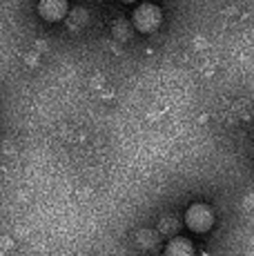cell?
I'll list each match as a JSON object with an SVG mask.
<instances>
[{"mask_svg":"<svg viewBox=\"0 0 254 256\" xmlns=\"http://www.w3.org/2000/svg\"><path fill=\"white\" fill-rule=\"evenodd\" d=\"M185 223H188V228L192 232L205 234L214 225V214L208 205H201V203L190 205L188 212H185Z\"/></svg>","mask_w":254,"mask_h":256,"instance_id":"7a4b0ae2","label":"cell"},{"mask_svg":"<svg viewBox=\"0 0 254 256\" xmlns=\"http://www.w3.org/2000/svg\"><path fill=\"white\" fill-rule=\"evenodd\" d=\"M160 20H163V14L160 9L152 2H143L138 4V9L134 12V27L138 29L140 34H152L160 27Z\"/></svg>","mask_w":254,"mask_h":256,"instance_id":"6da1fadb","label":"cell"},{"mask_svg":"<svg viewBox=\"0 0 254 256\" xmlns=\"http://www.w3.org/2000/svg\"><path fill=\"white\" fill-rule=\"evenodd\" d=\"M165 256H194V248L188 238H172L165 248Z\"/></svg>","mask_w":254,"mask_h":256,"instance_id":"277c9868","label":"cell"},{"mask_svg":"<svg viewBox=\"0 0 254 256\" xmlns=\"http://www.w3.org/2000/svg\"><path fill=\"white\" fill-rule=\"evenodd\" d=\"M38 14L45 20L58 22L65 16H70V4L67 0H38Z\"/></svg>","mask_w":254,"mask_h":256,"instance_id":"3957f363","label":"cell"},{"mask_svg":"<svg viewBox=\"0 0 254 256\" xmlns=\"http://www.w3.org/2000/svg\"><path fill=\"white\" fill-rule=\"evenodd\" d=\"M123 2H136V0H123Z\"/></svg>","mask_w":254,"mask_h":256,"instance_id":"5b68a950","label":"cell"}]
</instances>
